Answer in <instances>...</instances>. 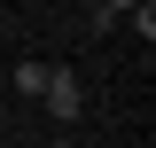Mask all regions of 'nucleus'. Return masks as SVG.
<instances>
[{
	"label": "nucleus",
	"mask_w": 156,
	"mask_h": 148,
	"mask_svg": "<svg viewBox=\"0 0 156 148\" xmlns=\"http://www.w3.org/2000/svg\"><path fill=\"white\" fill-rule=\"evenodd\" d=\"M39 101H47V117H55V125H78V109H86V86H78V70L47 62V86H39Z\"/></svg>",
	"instance_id": "nucleus-1"
},
{
	"label": "nucleus",
	"mask_w": 156,
	"mask_h": 148,
	"mask_svg": "<svg viewBox=\"0 0 156 148\" xmlns=\"http://www.w3.org/2000/svg\"><path fill=\"white\" fill-rule=\"evenodd\" d=\"M125 23H133L140 47H156V0H140V8H125Z\"/></svg>",
	"instance_id": "nucleus-2"
},
{
	"label": "nucleus",
	"mask_w": 156,
	"mask_h": 148,
	"mask_svg": "<svg viewBox=\"0 0 156 148\" xmlns=\"http://www.w3.org/2000/svg\"><path fill=\"white\" fill-rule=\"evenodd\" d=\"M117 23H125V16H117V8H101V0H94V8H86V31H94V39H109Z\"/></svg>",
	"instance_id": "nucleus-3"
},
{
	"label": "nucleus",
	"mask_w": 156,
	"mask_h": 148,
	"mask_svg": "<svg viewBox=\"0 0 156 148\" xmlns=\"http://www.w3.org/2000/svg\"><path fill=\"white\" fill-rule=\"evenodd\" d=\"M39 86H47V62H16V93H31V101H39Z\"/></svg>",
	"instance_id": "nucleus-4"
},
{
	"label": "nucleus",
	"mask_w": 156,
	"mask_h": 148,
	"mask_svg": "<svg viewBox=\"0 0 156 148\" xmlns=\"http://www.w3.org/2000/svg\"><path fill=\"white\" fill-rule=\"evenodd\" d=\"M101 8H117V16H125V8H140V0H101Z\"/></svg>",
	"instance_id": "nucleus-5"
},
{
	"label": "nucleus",
	"mask_w": 156,
	"mask_h": 148,
	"mask_svg": "<svg viewBox=\"0 0 156 148\" xmlns=\"http://www.w3.org/2000/svg\"><path fill=\"white\" fill-rule=\"evenodd\" d=\"M0 148H16V140H0Z\"/></svg>",
	"instance_id": "nucleus-6"
}]
</instances>
